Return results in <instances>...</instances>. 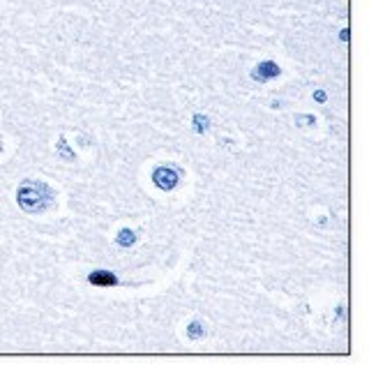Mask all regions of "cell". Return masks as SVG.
<instances>
[{"label":"cell","mask_w":369,"mask_h":374,"mask_svg":"<svg viewBox=\"0 0 369 374\" xmlns=\"http://www.w3.org/2000/svg\"><path fill=\"white\" fill-rule=\"evenodd\" d=\"M53 199V190L47 182H23V187L19 190V203L23 211L28 212H39L44 211Z\"/></svg>","instance_id":"1"},{"label":"cell","mask_w":369,"mask_h":374,"mask_svg":"<svg viewBox=\"0 0 369 374\" xmlns=\"http://www.w3.org/2000/svg\"><path fill=\"white\" fill-rule=\"evenodd\" d=\"M152 182H155L160 190L171 192V190H176V185L180 182V173H178V169H173L171 164H161V166H157V169L152 171Z\"/></svg>","instance_id":"2"},{"label":"cell","mask_w":369,"mask_h":374,"mask_svg":"<svg viewBox=\"0 0 369 374\" xmlns=\"http://www.w3.org/2000/svg\"><path fill=\"white\" fill-rule=\"evenodd\" d=\"M279 74H282V69H279V65L273 63V60H263V63H258V65L252 69V79H254V81H273V79H277Z\"/></svg>","instance_id":"3"},{"label":"cell","mask_w":369,"mask_h":374,"mask_svg":"<svg viewBox=\"0 0 369 374\" xmlns=\"http://www.w3.org/2000/svg\"><path fill=\"white\" fill-rule=\"evenodd\" d=\"M88 282L95 284V287H113V284H118V277L111 270H93L88 275Z\"/></svg>","instance_id":"4"},{"label":"cell","mask_w":369,"mask_h":374,"mask_svg":"<svg viewBox=\"0 0 369 374\" xmlns=\"http://www.w3.org/2000/svg\"><path fill=\"white\" fill-rule=\"evenodd\" d=\"M115 243H118L120 247H132L134 243H136V233L129 229H123L118 236H115Z\"/></svg>","instance_id":"5"},{"label":"cell","mask_w":369,"mask_h":374,"mask_svg":"<svg viewBox=\"0 0 369 374\" xmlns=\"http://www.w3.org/2000/svg\"><path fill=\"white\" fill-rule=\"evenodd\" d=\"M192 125H194V132H199V134H203V132H208L210 130V118L203 114H196L194 118H192Z\"/></svg>","instance_id":"6"},{"label":"cell","mask_w":369,"mask_h":374,"mask_svg":"<svg viewBox=\"0 0 369 374\" xmlns=\"http://www.w3.org/2000/svg\"><path fill=\"white\" fill-rule=\"evenodd\" d=\"M201 335H203V326H201L199 321H192L190 326H187V337L190 340H199Z\"/></svg>","instance_id":"7"},{"label":"cell","mask_w":369,"mask_h":374,"mask_svg":"<svg viewBox=\"0 0 369 374\" xmlns=\"http://www.w3.org/2000/svg\"><path fill=\"white\" fill-rule=\"evenodd\" d=\"M58 150H60V155L65 157L67 162H74L76 157H74V153H69L67 150V141H65V136H60V141H58Z\"/></svg>","instance_id":"8"},{"label":"cell","mask_w":369,"mask_h":374,"mask_svg":"<svg viewBox=\"0 0 369 374\" xmlns=\"http://www.w3.org/2000/svg\"><path fill=\"white\" fill-rule=\"evenodd\" d=\"M314 123H316L314 115H295V125L298 127H312Z\"/></svg>","instance_id":"9"},{"label":"cell","mask_w":369,"mask_h":374,"mask_svg":"<svg viewBox=\"0 0 369 374\" xmlns=\"http://www.w3.org/2000/svg\"><path fill=\"white\" fill-rule=\"evenodd\" d=\"M314 97H316V102H325V93H323V90H316Z\"/></svg>","instance_id":"10"},{"label":"cell","mask_w":369,"mask_h":374,"mask_svg":"<svg viewBox=\"0 0 369 374\" xmlns=\"http://www.w3.org/2000/svg\"><path fill=\"white\" fill-rule=\"evenodd\" d=\"M339 39H341V42H349V30H346V28L339 33Z\"/></svg>","instance_id":"11"}]
</instances>
